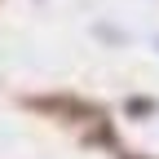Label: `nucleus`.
Returning <instances> with one entry per match:
<instances>
[{
  "mask_svg": "<svg viewBox=\"0 0 159 159\" xmlns=\"http://www.w3.org/2000/svg\"><path fill=\"white\" fill-rule=\"evenodd\" d=\"M22 106L35 115H49V119H62V124H102L106 111L84 102V97H66V93H49V97H22Z\"/></svg>",
  "mask_w": 159,
  "mask_h": 159,
  "instance_id": "obj_1",
  "label": "nucleus"
}]
</instances>
